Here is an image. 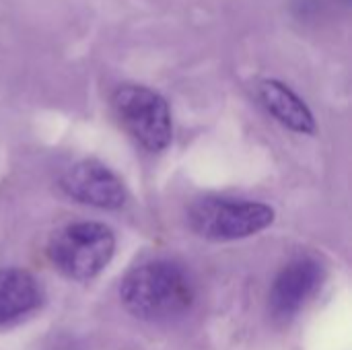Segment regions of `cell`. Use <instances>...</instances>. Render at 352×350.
<instances>
[{
  "label": "cell",
  "mask_w": 352,
  "mask_h": 350,
  "mask_svg": "<svg viewBox=\"0 0 352 350\" xmlns=\"http://www.w3.org/2000/svg\"><path fill=\"white\" fill-rule=\"evenodd\" d=\"M126 309L148 322L182 316L194 303V285L173 262L157 260L134 268L120 289Z\"/></svg>",
  "instance_id": "1"
},
{
  "label": "cell",
  "mask_w": 352,
  "mask_h": 350,
  "mask_svg": "<svg viewBox=\"0 0 352 350\" xmlns=\"http://www.w3.org/2000/svg\"><path fill=\"white\" fill-rule=\"evenodd\" d=\"M116 237L101 223H74L56 231L50 239L47 254L52 264L72 281L97 276L111 260Z\"/></svg>",
  "instance_id": "2"
},
{
  "label": "cell",
  "mask_w": 352,
  "mask_h": 350,
  "mask_svg": "<svg viewBox=\"0 0 352 350\" xmlns=\"http://www.w3.org/2000/svg\"><path fill=\"white\" fill-rule=\"evenodd\" d=\"M190 227L212 241H233L256 235L272 225L274 210L262 202L200 198L188 212Z\"/></svg>",
  "instance_id": "3"
},
{
  "label": "cell",
  "mask_w": 352,
  "mask_h": 350,
  "mask_svg": "<svg viewBox=\"0 0 352 350\" xmlns=\"http://www.w3.org/2000/svg\"><path fill=\"white\" fill-rule=\"evenodd\" d=\"M113 111L126 132L151 153H161L173 136L167 101L153 89L124 85L113 93Z\"/></svg>",
  "instance_id": "4"
},
{
  "label": "cell",
  "mask_w": 352,
  "mask_h": 350,
  "mask_svg": "<svg viewBox=\"0 0 352 350\" xmlns=\"http://www.w3.org/2000/svg\"><path fill=\"white\" fill-rule=\"evenodd\" d=\"M62 190L76 202L97 208H120L126 202L124 184L99 161H80L60 179Z\"/></svg>",
  "instance_id": "5"
},
{
  "label": "cell",
  "mask_w": 352,
  "mask_h": 350,
  "mask_svg": "<svg viewBox=\"0 0 352 350\" xmlns=\"http://www.w3.org/2000/svg\"><path fill=\"white\" fill-rule=\"evenodd\" d=\"M324 270L316 260L301 258L285 266L270 291V307L276 316L297 314L322 287Z\"/></svg>",
  "instance_id": "6"
},
{
  "label": "cell",
  "mask_w": 352,
  "mask_h": 350,
  "mask_svg": "<svg viewBox=\"0 0 352 350\" xmlns=\"http://www.w3.org/2000/svg\"><path fill=\"white\" fill-rule=\"evenodd\" d=\"M258 97H260V103L268 109V113H272L287 128L301 132V134L316 132V120H314L311 109L285 83L274 80V78L262 80L258 85Z\"/></svg>",
  "instance_id": "7"
},
{
  "label": "cell",
  "mask_w": 352,
  "mask_h": 350,
  "mask_svg": "<svg viewBox=\"0 0 352 350\" xmlns=\"http://www.w3.org/2000/svg\"><path fill=\"white\" fill-rule=\"evenodd\" d=\"M41 301L35 278L19 268L0 270V326L12 324L31 314Z\"/></svg>",
  "instance_id": "8"
}]
</instances>
